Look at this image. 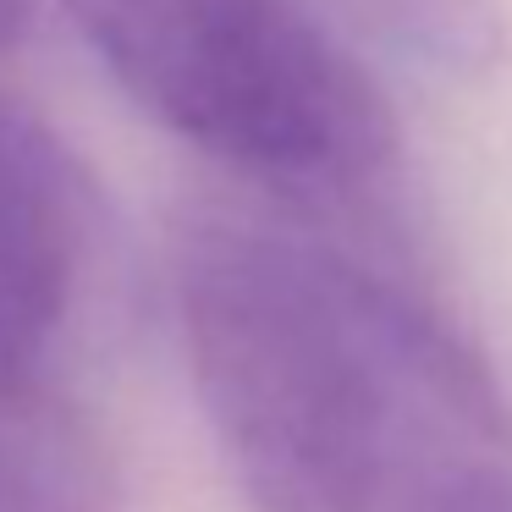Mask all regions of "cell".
<instances>
[{
    "instance_id": "1",
    "label": "cell",
    "mask_w": 512,
    "mask_h": 512,
    "mask_svg": "<svg viewBox=\"0 0 512 512\" xmlns=\"http://www.w3.org/2000/svg\"><path fill=\"white\" fill-rule=\"evenodd\" d=\"M193 391L248 512H380L512 413L424 298L314 237L199 221L177 248Z\"/></svg>"
},
{
    "instance_id": "6",
    "label": "cell",
    "mask_w": 512,
    "mask_h": 512,
    "mask_svg": "<svg viewBox=\"0 0 512 512\" xmlns=\"http://www.w3.org/2000/svg\"><path fill=\"white\" fill-rule=\"evenodd\" d=\"M413 512H512V452H463L408 485Z\"/></svg>"
},
{
    "instance_id": "4",
    "label": "cell",
    "mask_w": 512,
    "mask_h": 512,
    "mask_svg": "<svg viewBox=\"0 0 512 512\" xmlns=\"http://www.w3.org/2000/svg\"><path fill=\"white\" fill-rule=\"evenodd\" d=\"M0 512H116L111 463L50 380H0Z\"/></svg>"
},
{
    "instance_id": "5",
    "label": "cell",
    "mask_w": 512,
    "mask_h": 512,
    "mask_svg": "<svg viewBox=\"0 0 512 512\" xmlns=\"http://www.w3.org/2000/svg\"><path fill=\"white\" fill-rule=\"evenodd\" d=\"M342 39L413 67L424 78L474 83L496 72L512 50L501 0H303Z\"/></svg>"
},
{
    "instance_id": "3",
    "label": "cell",
    "mask_w": 512,
    "mask_h": 512,
    "mask_svg": "<svg viewBox=\"0 0 512 512\" xmlns=\"http://www.w3.org/2000/svg\"><path fill=\"white\" fill-rule=\"evenodd\" d=\"M89 254V199L56 138L0 94V380H50Z\"/></svg>"
},
{
    "instance_id": "7",
    "label": "cell",
    "mask_w": 512,
    "mask_h": 512,
    "mask_svg": "<svg viewBox=\"0 0 512 512\" xmlns=\"http://www.w3.org/2000/svg\"><path fill=\"white\" fill-rule=\"evenodd\" d=\"M23 17H28V0H0V50L23 34Z\"/></svg>"
},
{
    "instance_id": "2",
    "label": "cell",
    "mask_w": 512,
    "mask_h": 512,
    "mask_svg": "<svg viewBox=\"0 0 512 512\" xmlns=\"http://www.w3.org/2000/svg\"><path fill=\"white\" fill-rule=\"evenodd\" d=\"M116 83L182 144L292 199H358L397 160V122L303 0H61Z\"/></svg>"
}]
</instances>
